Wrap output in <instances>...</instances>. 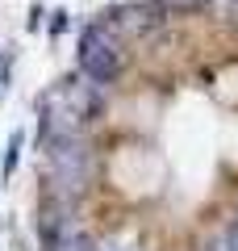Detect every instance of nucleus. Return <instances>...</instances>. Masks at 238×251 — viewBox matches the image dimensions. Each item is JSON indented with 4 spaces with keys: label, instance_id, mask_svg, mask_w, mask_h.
<instances>
[{
    "label": "nucleus",
    "instance_id": "obj_1",
    "mask_svg": "<svg viewBox=\"0 0 238 251\" xmlns=\"http://www.w3.org/2000/svg\"><path fill=\"white\" fill-rule=\"evenodd\" d=\"M50 180H54V197H79L92 180V147L75 134H50Z\"/></svg>",
    "mask_w": 238,
    "mask_h": 251
},
{
    "label": "nucleus",
    "instance_id": "obj_2",
    "mask_svg": "<svg viewBox=\"0 0 238 251\" xmlns=\"http://www.w3.org/2000/svg\"><path fill=\"white\" fill-rule=\"evenodd\" d=\"M79 72L92 84H105L121 72V42H117L109 21H96V25L84 29V38H79Z\"/></svg>",
    "mask_w": 238,
    "mask_h": 251
},
{
    "label": "nucleus",
    "instance_id": "obj_3",
    "mask_svg": "<svg viewBox=\"0 0 238 251\" xmlns=\"http://www.w3.org/2000/svg\"><path fill=\"white\" fill-rule=\"evenodd\" d=\"M109 25H113V34H142V29L155 25V13L150 9H121L117 17H109Z\"/></svg>",
    "mask_w": 238,
    "mask_h": 251
},
{
    "label": "nucleus",
    "instance_id": "obj_4",
    "mask_svg": "<svg viewBox=\"0 0 238 251\" xmlns=\"http://www.w3.org/2000/svg\"><path fill=\"white\" fill-rule=\"evenodd\" d=\"M17 159H21V130L9 138V151H4V176H13V168H17Z\"/></svg>",
    "mask_w": 238,
    "mask_h": 251
},
{
    "label": "nucleus",
    "instance_id": "obj_5",
    "mask_svg": "<svg viewBox=\"0 0 238 251\" xmlns=\"http://www.w3.org/2000/svg\"><path fill=\"white\" fill-rule=\"evenodd\" d=\"M63 251H92V243L88 239H67V243H63Z\"/></svg>",
    "mask_w": 238,
    "mask_h": 251
},
{
    "label": "nucleus",
    "instance_id": "obj_6",
    "mask_svg": "<svg viewBox=\"0 0 238 251\" xmlns=\"http://www.w3.org/2000/svg\"><path fill=\"white\" fill-rule=\"evenodd\" d=\"M226 251H238V222L230 226V234H226Z\"/></svg>",
    "mask_w": 238,
    "mask_h": 251
}]
</instances>
